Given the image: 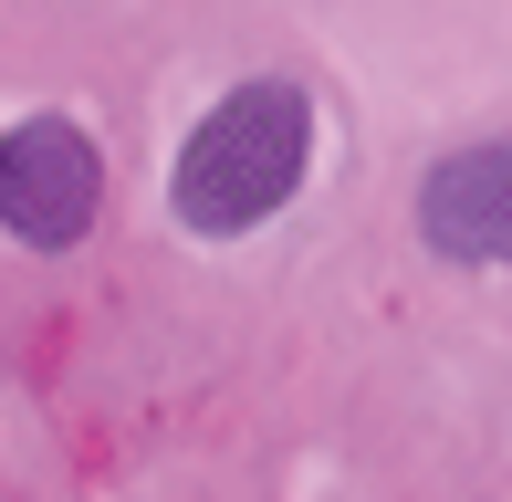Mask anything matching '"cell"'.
Returning <instances> with one entry per match:
<instances>
[{"instance_id": "7a4b0ae2", "label": "cell", "mask_w": 512, "mask_h": 502, "mask_svg": "<svg viewBox=\"0 0 512 502\" xmlns=\"http://www.w3.org/2000/svg\"><path fill=\"white\" fill-rule=\"evenodd\" d=\"M105 210V157L74 116H21L0 136V231L21 251H74Z\"/></svg>"}, {"instance_id": "6da1fadb", "label": "cell", "mask_w": 512, "mask_h": 502, "mask_svg": "<svg viewBox=\"0 0 512 502\" xmlns=\"http://www.w3.org/2000/svg\"><path fill=\"white\" fill-rule=\"evenodd\" d=\"M304 168H314V95L283 74H251L189 126V147L168 168V210L199 241H241L304 189Z\"/></svg>"}, {"instance_id": "3957f363", "label": "cell", "mask_w": 512, "mask_h": 502, "mask_svg": "<svg viewBox=\"0 0 512 502\" xmlns=\"http://www.w3.org/2000/svg\"><path fill=\"white\" fill-rule=\"evenodd\" d=\"M418 231H429L439 262H481L512 272V147H450L429 178H418Z\"/></svg>"}]
</instances>
